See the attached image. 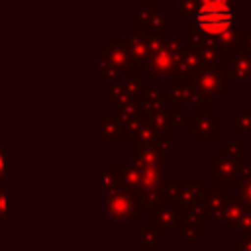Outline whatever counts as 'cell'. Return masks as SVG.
Returning <instances> with one entry per match:
<instances>
[{
	"instance_id": "cell-1",
	"label": "cell",
	"mask_w": 251,
	"mask_h": 251,
	"mask_svg": "<svg viewBox=\"0 0 251 251\" xmlns=\"http://www.w3.org/2000/svg\"><path fill=\"white\" fill-rule=\"evenodd\" d=\"M233 16L227 4L222 2H206L200 6L198 14H196V24L200 25V29H204L206 33H222L224 29L229 27Z\"/></svg>"
}]
</instances>
